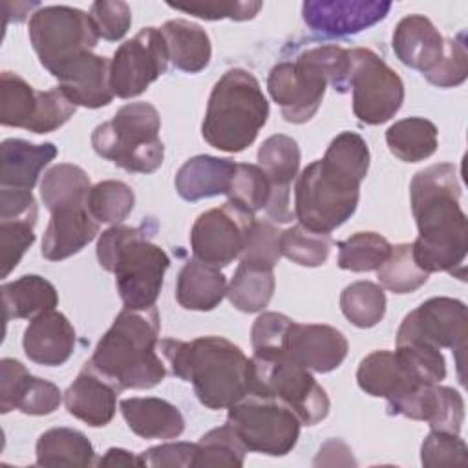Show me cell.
Returning a JSON list of instances; mask_svg holds the SVG:
<instances>
[{"mask_svg":"<svg viewBox=\"0 0 468 468\" xmlns=\"http://www.w3.org/2000/svg\"><path fill=\"white\" fill-rule=\"evenodd\" d=\"M347 340L342 331L324 324H298L291 320L276 356L314 373L336 369L347 356ZM258 358V356H256Z\"/></svg>","mask_w":468,"mask_h":468,"instance_id":"16","label":"cell"},{"mask_svg":"<svg viewBox=\"0 0 468 468\" xmlns=\"http://www.w3.org/2000/svg\"><path fill=\"white\" fill-rule=\"evenodd\" d=\"M391 2L377 0H309L302 5L303 22L318 35H356L384 20Z\"/></svg>","mask_w":468,"mask_h":468,"instance_id":"18","label":"cell"},{"mask_svg":"<svg viewBox=\"0 0 468 468\" xmlns=\"http://www.w3.org/2000/svg\"><path fill=\"white\" fill-rule=\"evenodd\" d=\"M356 382L371 397L386 399L388 415H397L422 384L397 351H373L360 360Z\"/></svg>","mask_w":468,"mask_h":468,"instance_id":"17","label":"cell"},{"mask_svg":"<svg viewBox=\"0 0 468 468\" xmlns=\"http://www.w3.org/2000/svg\"><path fill=\"white\" fill-rule=\"evenodd\" d=\"M128 428L143 439H176L185 430L181 411L157 397H132L119 402Z\"/></svg>","mask_w":468,"mask_h":468,"instance_id":"28","label":"cell"},{"mask_svg":"<svg viewBox=\"0 0 468 468\" xmlns=\"http://www.w3.org/2000/svg\"><path fill=\"white\" fill-rule=\"evenodd\" d=\"M468 73V51L464 31L453 38H444V53L439 64L424 77L437 88H455L464 82Z\"/></svg>","mask_w":468,"mask_h":468,"instance_id":"46","label":"cell"},{"mask_svg":"<svg viewBox=\"0 0 468 468\" xmlns=\"http://www.w3.org/2000/svg\"><path fill=\"white\" fill-rule=\"evenodd\" d=\"M97 466H143L141 455H133L122 448H110L104 457L97 461Z\"/></svg>","mask_w":468,"mask_h":468,"instance_id":"54","label":"cell"},{"mask_svg":"<svg viewBox=\"0 0 468 468\" xmlns=\"http://www.w3.org/2000/svg\"><path fill=\"white\" fill-rule=\"evenodd\" d=\"M258 166L271 185V199L265 212L276 223L292 221L296 216L291 207V183L300 168L298 143L283 133L267 137L258 150Z\"/></svg>","mask_w":468,"mask_h":468,"instance_id":"19","label":"cell"},{"mask_svg":"<svg viewBox=\"0 0 468 468\" xmlns=\"http://www.w3.org/2000/svg\"><path fill=\"white\" fill-rule=\"evenodd\" d=\"M38 466H91L95 450L88 437L73 428H51L37 441Z\"/></svg>","mask_w":468,"mask_h":468,"instance_id":"33","label":"cell"},{"mask_svg":"<svg viewBox=\"0 0 468 468\" xmlns=\"http://www.w3.org/2000/svg\"><path fill=\"white\" fill-rule=\"evenodd\" d=\"M159 311L122 309L112 327L97 342L88 360L119 391L150 389L166 377V366L157 355Z\"/></svg>","mask_w":468,"mask_h":468,"instance_id":"4","label":"cell"},{"mask_svg":"<svg viewBox=\"0 0 468 468\" xmlns=\"http://www.w3.org/2000/svg\"><path fill=\"white\" fill-rule=\"evenodd\" d=\"M461 185L452 163L419 170L410 183L411 212L419 229L411 243L417 265L431 272H450L464 280L468 221L459 205Z\"/></svg>","mask_w":468,"mask_h":468,"instance_id":"1","label":"cell"},{"mask_svg":"<svg viewBox=\"0 0 468 468\" xmlns=\"http://www.w3.org/2000/svg\"><path fill=\"white\" fill-rule=\"evenodd\" d=\"M393 51L402 64L426 75L442 58L444 38L424 15H408L393 31Z\"/></svg>","mask_w":468,"mask_h":468,"instance_id":"25","label":"cell"},{"mask_svg":"<svg viewBox=\"0 0 468 468\" xmlns=\"http://www.w3.org/2000/svg\"><path fill=\"white\" fill-rule=\"evenodd\" d=\"M347 90L353 93V113L360 122L382 124L395 117L404 102V82L375 51L349 49Z\"/></svg>","mask_w":468,"mask_h":468,"instance_id":"11","label":"cell"},{"mask_svg":"<svg viewBox=\"0 0 468 468\" xmlns=\"http://www.w3.org/2000/svg\"><path fill=\"white\" fill-rule=\"evenodd\" d=\"M62 93L75 104L84 108H102L112 102L113 91L110 84V60L106 57L84 51L53 73Z\"/></svg>","mask_w":468,"mask_h":468,"instance_id":"21","label":"cell"},{"mask_svg":"<svg viewBox=\"0 0 468 468\" xmlns=\"http://www.w3.org/2000/svg\"><path fill=\"white\" fill-rule=\"evenodd\" d=\"M33 223L18 219H0V261L2 278L20 263L26 250L35 243Z\"/></svg>","mask_w":468,"mask_h":468,"instance_id":"48","label":"cell"},{"mask_svg":"<svg viewBox=\"0 0 468 468\" xmlns=\"http://www.w3.org/2000/svg\"><path fill=\"white\" fill-rule=\"evenodd\" d=\"M90 18L99 38L108 42L121 40L132 24L130 5L122 0H99L91 4Z\"/></svg>","mask_w":468,"mask_h":468,"instance_id":"49","label":"cell"},{"mask_svg":"<svg viewBox=\"0 0 468 468\" xmlns=\"http://www.w3.org/2000/svg\"><path fill=\"white\" fill-rule=\"evenodd\" d=\"M325 75L302 51L294 62L276 64L267 79V90L287 122L302 124L314 117L327 88Z\"/></svg>","mask_w":468,"mask_h":468,"instance_id":"14","label":"cell"},{"mask_svg":"<svg viewBox=\"0 0 468 468\" xmlns=\"http://www.w3.org/2000/svg\"><path fill=\"white\" fill-rule=\"evenodd\" d=\"M420 463L433 466H466L468 450L459 433L431 430L420 446Z\"/></svg>","mask_w":468,"mask_h":468,"instance_id":"47","label":"cell"},{"mask_svg":"<svg viewBox=\"0 0 468 468\" xmlns=\"http://www.w3.org/2000/svg\"><path fill=\"white\" fill-rule=\"evenodd\" d=\"M389 152L404 163H419L437 150V126L424 117H406L386 130Z\"/></svg>","mask_w":468,"mask_h":468,"instance_id":"34","label":"cell"},{"mask_svg":"<svg viewBox=\"0 0 468 468\" xmlns=\"http://www.w3.org/2000/svg\"><path fill=\"white\" fill-rule=\"evenodd\" d=\"M159 349L172 375L190 382L203 406L229 410L252 389V358L223 336H199L190 342L165 338Z\"/></svg>","mask_w":468,"mask_h":468,"instance_id":"3","label":"cell"},{"mask_svg":"<svg viewBox=\"0 0 468 468\" xmlns=\"http://www.w3.org/2000/svg\"><path fill=\"white\" fill-rule=\"evenodd\" d=\"M119 389L104 378L90 362L84 364L77 378L64 393V406L69 415L91 428L110 424L117 410Z\"/></svg>","mask_w":468,"mask_h":468,"instance_id":"23","label":"cell"},{"mask_svg":"<svg viewBox=\"0 0 468 468\" xmlns=\"http://www.w3.org/2000/svg\"><path fill=\"white\" fill-rule=\"evenodd\" d=\"M333 247L329 234L313 232L300 223L280 234V250L287 260L302 267H320L327 261Z\"/></svg>","mask_w":468,"mask_h":468,"instance_id":"41","label":"cell"},{"mask_svg":"<svg viewBox=\"0 0 468 468\" xmlns=\"http://www.w3.org/2000/svg\"><path fill=\"white\" fill-rule=\"evenodd\" d=\"M468 336L466 305L461 300L435 296L408 313L397 331V340H419L437 349L463 353Z\"/></svg>","mask_w":468,"mask_h":468,"instance_id":"15","label":"cell"},{"mask_svg":"<svg viewBox=\"0 0 468 468\" xmlns=\"http://www.w3.org/2000/svg\"><path fill=\"white\" fill-rule=\"evenodd\" d=\"M247 448L230 424L205 433L196 444L194 466H243Z\"/></svg>","mask_w":468,"mask_h":468,"instance_id":"42","label":"cell"},{"mask_svg":"<svg viewBox=\"0 0 468 468\" xmlns=\"http://www.w3.org/2000/svg\"><path fill=\"white\" fill-rule=\"evenodd\" d=\"M269 117V102L258 79L239 68L214 84L201 124L203 139L216 150L236 154L250 146Z\"/></svg>","mask_w":468,"mask_h":468,"instance_id":"6","label":"cell"},{"mask_svg":"<svg viewBox=\"0 0 468 468\" xmlns=\"http://www.w3.org/2000/svg\"><path fill=\"white\" fill-rule=\"evenodd\" d=\"M99 225L88 210V201L69 203L51 210V219L42 238V256L49 261H60L80 252L95 239Z\"/></svg>","mask_w":468,"mask_h":468,"instance_id":"22","label":"cell"},{"mask_svg":"<svg viewBox=\"0 0 468 468\" xmlns=\"http://www.w3.org/2000/svg\"><path fill=\"white\" fill-rule=\"evenodd\" d=\"M4 318H35L58 305V292L38 274H26L2 285Z\"/></svg>","mask_w":468,"mask_h":468,"instance_id":"32","label":"cell"},{"mask_svg":"<svg viewBox=\"0 0 468 468\" xmlns=\"http://www.w3.org/2000/svg\"><path fill=\"white\" fill-rule=\"evenodd\" d=\"M29 40L40 64L53 73L66 60L91 51L99 35L88 13L69 5H46L29 18Z\"/></svg>","mask_w":468,"mask_h":468,"instance_id":"10","label":"cell"},{"mask_svg":"<svg viewBox=\"0 0 468 468\" xmlns=\"http://www.w3.org/2000/svg\"><path fill=\"white\" fill-rule=\"evenodd\" d=\"M254 221L252 212L232 201L199 214L190 230L194 258L218 269L227 267L239 258Z\"/></svg>","mask_w":468,"mask_h":468,"instance_id":"12","label":"cell"},{"mask_svg":"<svg viewBox=\"0 0 468 468\" xmlns=\"http://www.w3.org/2000/svg\"><path fill=\"white\" fill-rule=\"evenodd\" d=\"M143 466L154 468H188L194 466L196 444L192 442H166L152 446L139 453Z\"/></svg>","mask_w":468,"mask_h":468,"instance_id":"52","label":"cell"},{"mask_svg":"<svg viewBox=\"0 0 468 468\" xmlns=\"http://www.w3.org/2000/svg\"><path fill=\"white\" fill-rule=\"evenodd\" d=\"M133 190L115 179L93 185L88 192V210L99 223H121L133 210Z\"/></svg>","mask_w":468,"mask_h":468,"instance_id":"43","label":"cell"},{"mask_svg":"<svg viewBox=\"0 0 468 468\" xmlns=\"http://www.w3.org/2000/svg\"><path fill=\"white\" fill-rule=\"evenodd\" d=\"M97 260L104 271L115 274L117 292L126 309L155 307L170 258L143 229L117 223L104 230L97 241Z\"/></svg>","mask_w":468,"mask_h":468,"instance_id":"5","label":"cell"},{"mask_svg":"<svg viewBox=\"0 0 468 468\" xmlns=\"http://www.w3.org/2000/svg\"><path fill=\"white\" fill-rule=\"evenodd\" d=\"M38 208L31 190H0V219H18L37 225Z\"/></svg>","mask_w":468,"mask_h":468,"instance_id":"53","label":"cell"},{"mask_svg":"<svg viewBox=\"0 0 468 468\" xmlns=\"http://www.w3.org/2000/svg\"><path fill=\"white\" fill-rule=\"evenodd\" d=\"M236 163L214 155H196L185 161L176 174V190L185 201H199L227 194Z\"/></svg>","mask_w":468,"mask_h":468,"instance_id":"29","label":"cell"},{"mask_svg":"<svg viewBox=\"0 0 468 468\" xmlns=\"http://www.w3.org/2000/svg\"><path fill=\"white\" fill-rule=\"evenodd\" d=\"M340 309L353 325L362 329L373 327L386 314L384 289L373 282H355L342 291Z\"/></svg>","mask_w":468,"mask_h":468,"instance_id":"39","label":"cell"},{"mask_svg":"<svg viewBox=\"0 0 468 468\" xmlns=\"http://www.w3.org/2000/svg\"><path fill=\"white\" fill-rule=\"evenodd\" d=\"M62 400L60 389L44 378L33 377L15 358L0 362V411L20 410L26 415H49Z\"/></svg>","mask_w":468,"mask_h":468,"instance_id":"20","label":"cell"},{"mask_svg":"<svg viewBox=\"0 0 468 468\" xmlns=\"http://www.w3.org/2000/svg\"><path fill=\"white\" fill-rule=\"evenodd\" d=\"M24 353L40 366L55 367L68 362L75 349V329L58 311H46L31 318L22 338Z\"/></svg>","mask_w":468,"mask_h":468,"instance_id":"24","label":"cell"},{"mask_svg":"<svg viewBox=\"0 0 468 468\" xmlns=\"http://www.w3.org/2000/svg\"><path fill=\"white\" fill-rule=\"evenodd\" d=\"M57 157L53 143L33 144L24 139H5L0 144V186L31 190L40 172Z\"/></svg>","mask_w":468,"mask_h":468,"instance_id":"27","label":"cell"},{"mask_svg":"<svg viewBox=\"0 0 468 468\" xmlns=\"http://www.w3.org/2000/svg\"><path fill=\"white\" fill-rule=\"evenodd\" d=\"M250 395L271 397L291 408L302 424L314 426L329 415V397L311 371L283 358L252 356Z\"/></svg>","mask_w":468,"mask_h":468,"instance_id":"9","label":"cell"},{"mask_svg":"<svg viewBox=\"0 0 468 468\" xmlns=\"http://www.w3.org/2000/svg\"><path fill=\"white\" fill-rule=\"evenodd\" d=\"M274 292V272L272 269H261L247 263H239L229 287V302L241 313L263 311Z\"/></svg>","mask_w":468,"mask_h":468,"instance_id":"35","label":"cell"},{"mask_svg":"<svg viewBox=\"0 0 468 468\" xmlns=\"http://www.w3.org/2000/svg\"><path fill=\"white\" fill-rule=\"evenodd\" d=\"M161 117L155 106L139 101L124 104L112 121L91 133L93 150L113 165L135 174H152L163 165L165 146L159 139Z\"/></svg>","mask_w":468,"mask_h":468,"instance_id":"7","label":"cell"},{"mask_svg":"<svg viewBox=\"0 0 468 468\" xmlns=\"http://www.w3.org/2000/svg\"><path fill=\"white\" fill-rule=\"evenodd\" d=\"M227 296V280L218 267L188 260L176 285V300L188 311H212Z\"/></svg>","mask_w":468,"mask_h":468,"instance_id":"30","label":"cell"},{"mask_svg":"<svg viewBox=\"0 0 468 468\" xmlns=\"http://www.w3.org/2000/svg\"><path fill=\"white\" fill-rule=\"evenodd\" d=\"M280 230L271 221H254L245 249L239 254V263L274 269L282 258Z\"/></svg>","mask_w":468,"mask_h":468,"instance_id":"45","label":"cell"},{"mask_svg":"<svg viewBox=\"0 0 468 468\" xmlns=\"http://www.w3.org/2000/svg\"><path fill=\"white\" fill-rule=\"evenodd\" d=\"M397 415L424 420L437 431L459 433L464 420V400L453 388L428 384L419 388Z\"/></svg>","mask_w":468,"mask_h":468,"instance_id":"26","label":"cell"},{"mask_svg":"<svg viewBox=\"0 0 468 468\" xmlns=\"http://www.w3.org/2000/svg\"><path fill=\"white\" fill-rule=\"evenodd\" d=\"M77 106L57 86L48 91H40L38 113L29 128L33 133H49L64 126L75 113Z\"/></svg>","mask_w":468,"mask_h":468,"instance_id":"50","label":"cell"},{"mask_svg":"<svg viewBox=\"0 0 468 468\" xmlns=\"http://www.w3.org/2000/svg\"><path fill=\"white\" fill-rule=\"evenodd\" d=\"M369 148L355 132L338 133L322 159L307 165L294 186V216L302 227L329 234L356 210Z\"/></svg>","mask_w":468,"mask_h":468,"instance_id":"2","label":"cell"},{"mask_svg":"<svg viewBox=\"0 0 468 468\" xmlns=\"http://www.w3.org/2000/svg\"><path fill=\"white\" fill-rule=\"evenodd\" d=\"M227 196L229 201L256 214L258 210L267 208L271 199V185L258 165L236 163V172L232 176Z\"/></svg>","mask_w":468,"mask_h":468,"instance_id":"44","label":"cell"},{"mask_svg":"<svg viewBox=\"0 0 468 468\" xmlns=\"http://www.w3.org/2000/svg\"><path fill=\"white\" fill-rule=\"evenodd\" d=\"M168 7L176 9V11H183L188 15H194L197 18H205V20H221V18H230V20H250L258 15V11L261 9V2H194L188 5H181V4H168Z\"/></svg>","mask_w":468,"mask_h":468,"instance_id":"51","label":"cell"},{"mask_svg":"<svg viewBox=\"0 0 468 468\" xmlns=\"http://www.w3.org/2000/svg\"><path fill=\"white\" fill-rule=\"evenodd\" d=\"M168 60V48L161 29L143 27L133 38L122 42L110 60L113 95L121 99L141 95L166 71Z\"/></svg>","mask_w":468,"mask_h":468,"instance_id":"13","label":"cell"},{"mask_svg":"<svg viewBox=\"0 0 468 468\" xmlns=\"http://www.w3.org/2000/svg\"><path fill=\"white\" fill-rule=\"evenodd\" d=\"M227 424L249 452L280 457L296 446L302 420L276 399L247 395L229 408Z\"/></svg>","mask_w":468,"mask_h":468,"instance_id":"8","label":"cell"},{"mask_svg":"<svg viewBox=\"0 0 468 468\" xmlns=\"http://www.w3.org/2000/svg\"><path fill=\"white\" fill-rule=\"evenodd\" d=\"M428 276L430 274L417 265L411 243L391 245L389 256L377 269L380 285L395 294H408L417 291L428 282Z\"/></svg>","mask_w":468,"mask_h":468,"instance_id":"38","label":"cell"},{"mask_svg":"<svg viewBox=\"0 0 468 468\" xmlns=\"http://www.w3.org/2000/svg\"><path fill=\"white\" fill-rule=\"evenodd\" d=\"M161 33L174 68L186 73H197L208 66L212 46L207 31L201 26L176 18L165 22Z\"/></svg>","mask_w":468,"mask_h":468,"instance_id":"31","label":"cell"},{"mask_svg":"<svg viewBox=\"0 0 468 468\" xmlns=\"http://www.w3.org/2000/svg\"><path fill=\"white\" fill-rule=\"evenodd\" d=\"M90 188V177L80 166L58 163L44 174L40 183V197L44 207L51 212L62 205L88 201Z\"/></svg>","mask_w":468,"mask_h":468,"instance_id":"37","label":"cell"},{"mask_svg":"<svg viewBox=\"0 0 468 468\" xmlns=\"http://www.w3.org/2000/svg\"><path fill=\"white\" fill-rule=\"evenodd\" d=\"M391 243L377 232H356L338 243V267L351 272L377 271L389 256Z\"/></svg>","mask_w":468,"mask_h":468,"instance_id":"40","label":"cell"},{"mask_svg":"<svg viewBox=\"0 0 468 468\" xmlns=\"http://www.w3.org/2000/svg\"><path fill=\"white\" fill-rule=\"evenodd\" d=\"M0 122L29 130L40 106V91L13 71L0 75Z\"/></svg>","mask_w":468,"mask_h":468,"instance_id":"36","label":"cell"}]
</instances>
